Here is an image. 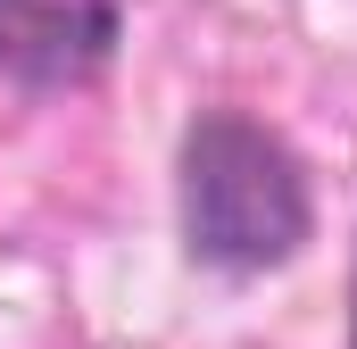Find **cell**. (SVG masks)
<instances>
[{
  "mask_svg": "<svg viewBox=\"0 0 357 349\" xmlns=\"http://www.w3.org/2000/svg\"><path fill=\"white\" fill-rule=\"evenodd\" d=\"M125 0H0V75L25 91H84L108 75Z\"/></svg>",
  "mask_w": 357,
  "mask_h": 349,
  "instance_id": "obj_2",
  "label": "cell"
},
{
  "mask_svg": "<svg viewBox=\"0 0 357 349\" xmlns=\"http://www.w3.org/2000/svg\"><path fill=\"white\" fill-rule=\"evenodd\" d=\"M349 349H357V291H349Z\"/></svg>",
  "mask_w": 357,
  "mask_h": 349,
  "instance_id": "obj_3",
  "label": "cell"
},
{
  "mask_svg": "<svg viewBox=\"0 0 357 349\" xmlns=\"http://www.w3.org/2000/svg\"><path fill=\"white\" fill-rule=\"evenodd\" d=\"M316 225L307 174L291 158V142L266 133L241 108H208L183 133V250L208 274H266L291 266Z\"/></svg>",
  "mask_w": 357,
  "mask_h": 349,
  "instance_id": "obj_1",
  "label": "cell"
}]
</instances>
